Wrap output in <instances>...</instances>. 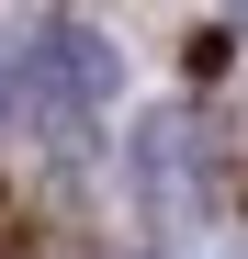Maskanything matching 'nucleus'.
<instances>
[{
    "mask_svg": "<svg viewBox=\"0 0 248 259\" xmlns=\"http://www.w3.org/2000/svg\"><path fill=\"white\" fill-rule=\"evenodd\" d=\"M226 12H237V23H248V0H226Z\"/></svg>",
    "mask_w": 248,
    "mask_h": 259,
    "instance_id": "obj_3",
    "label": "nucleus"
},
{
    "mask_svg": "<svg viewBox=\"0 0 248 259\" xmlns=\"http://www.w3.org/2000/svg\"><path fill=\"white\" fill-rule=\"evenodd\" d=\"M136 192H147L158 214H181V124H170V113L136 136Z\"/></svg>",
    "mask_w": 248,
    "mask_h": 259,
    "instance_id": "obj_2",
    "label": "nucleus"
},
{
    "mask_svg": "<svg viewBox=\"0 0 248 259\" xmlns=\"http://www.w3.org/2000/svg\"><path fill=\"white\" fill-rule=\"evenodd\" d=\"M124 91V57L102 46L91 23H46L23 46V102H34V124L46 136H91V113Z\"/></svg>",
    "mask_w": 248,
    "mask_h": 259,
    "instance_id": "obj_1",
    "label": "nucleus"
}]
</instances>
